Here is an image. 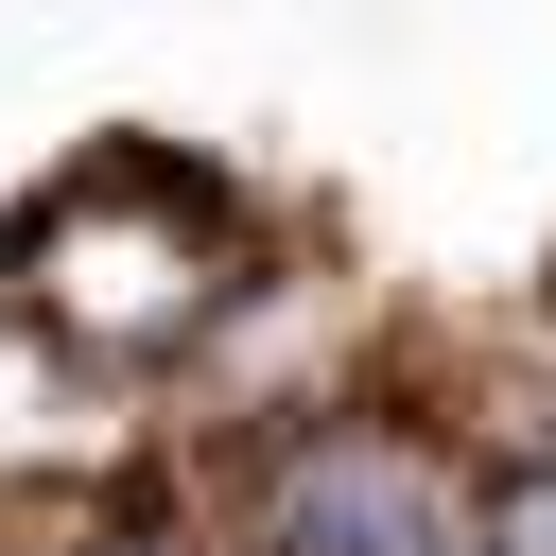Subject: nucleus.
<instances>
[{
	"label": "nucleus",
	"instance_id": "obj_1",
	"mask_svg": "<svg viewBox=\"0 0 556 556\" xmlns=\"http://www.w3.org/2000/svg\"><path fill=\"white\" fill-rule=\"evenodd\" d=\"M0 261H17V313H35L70 365H174V348H208V330L243 313L261 208H243L208 156H174V139H104V156H70V174L0 226Z\"/></svg>",
	"mask_w": 556,
	"mask_h": 556
},
{
	"label": "nucleus",
	"instance_id": "obj_2",
	"mask_svg": "<svg viewBox=\"0 0 556 556\" xmlns=\"http://www.w3.org/2000/svg\"><path fill=\"white\" fill-rule=\"evenodd\" d=\"M434 539H452V504H434V469H417L400 417H313V434H278V469H261V556H434Z\"/></svg>",
	"mask_w": 556,
	"mask_h": 556
}]
</instances>
